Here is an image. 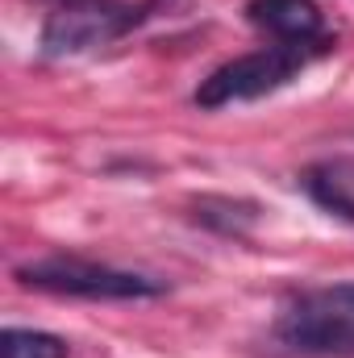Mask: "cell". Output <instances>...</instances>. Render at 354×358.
I'll list each match as a JSON object with an SVG mask.
<instances>
[{"instance_id": "4", "label": "cell", "mask_w": 354, "mask_h": 358, "mask_svg": "<svg viewBox=\"0 0 354 358\" xmlns=\"http://www.w3.org/2000/svg\"><path fill=\"white\" fill-rule=\"evenodd\" d=\"M275 338L296 350V355H354V304L338 292L321 296V300H304L296 308H288L275 325Z\"/></svg>"}, {"instance_id": "6", "label": "cell", "mask_w": 354, "mask_h": 358, "mask_svg": "<svg viewBox=\"0 0 354 358\" xmlns=\"http://www.w3.org/2000/svg\"><path fill=\"white\" fill-rule=\"evenodd\" d=\"M0 358H67V342L42 329H17L8 325L0 334Z\"/></svg>"}, {"instance_id": "1", "label": "cell", "mask_w": 354, "mask_h": 358, "mask_svg": "<svg viewBox=\"0 0 354 358\" xmlns=\"http://www.w3.org/2000/svg\"><path fill=\"white\" fill-rule=\"evenodd\" d=\"M17 279L25 287L38 292H55V296H76V300H142V296H163V283L138 271L104 267L92 259L76 255H55V259H38L17 271Z\"/></svg>"}, {"instance_id": "7", "label": "cell", "mask_w": 354, "mask_h": 358, "mask_svg": "<svg viewBox=\"0 0 354 358\" xmlns=\"http://www.w3.org/2000/svg\"><path fill=\"white\" fill-rule=\"evenodd\" d=\"M304 187H309V196H313L325 213H338V217L354 221V192L346 187V179L338 176V171L317 167V171L304 176Z\"/></svg>"}, {"instance_id": "2", "label": "cell", "mask_w": 354, "mask_h": 358, "mask_svg": "<svg viewBox=\"0 0 354 358\" xmlns=\"http://www.w3.org/2000/svg\"><path fill=\"white\" fill-rule=\"evenodd\" d=\"M321 55V50H309V46H267L255 55H242L225 67H217L200 88H196V104L200 108H225V104H242V100H259L271 96L283 84H292L309 59Z\"/></svg>"}, {"instance_id": "8", "label": "cell", "mask_w": 354, "mask_h": 358, "mask_svg": "<svg viewBox=\"0 0 354 358\" xmlns=\"http://www.w3.org/2000/svg\"><path fill=\"white\" fill-rule=\"evenodd\" d=\"M338 296H342L346 304H354V283H346V287H338Z\"/></svg>"}, {"instance_id": "3", "label": "cell", "mask_w": 354, "mask_h": 358, "mask_svg": "<svg viewBox=\"0 0 354 358\" xmlns=\"http://www.w3.org/2000/svg\"><path fill=\"white\" fill-rule=\"evenodd\" d=\"M150 4L134 8V4H117V0H76V4H59L42 29V50L46 55H80L92 46H104L121 34H129Z\"/></svg>"}, {"instance_id": "5", "label": "cell", "mask_w": 354, "mask_h": 358, "mask_svg": "<svg viewBox=\"0 0 354 358\" xmlns=\"http://www.w3.org/2000/svg\"><path fill=\"white\" fill-rule=\"evenodd\" d=\"M250 21L267 29L275 42L283 46H309V50H325L330 34H325V17L313 0H250Z\"/></svg>"}, {"instance_id": "9", "label": "cell", "mask_w": 354, "mask_h": 358, "mask_svg": "<svg viewBox=\"0 0 354 358\" xmlns=\"http://www.w3.org/2000/svg\"><path fill=\"white\" fill-rule=\"evenodd\" d=\"M55 4H76V0H55Z\"/></svg>"}]
</instances>
